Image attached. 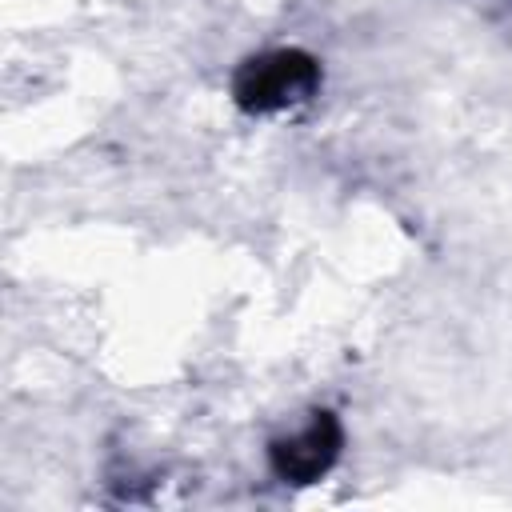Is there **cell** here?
I'll list each match as a JSON object with an SVG mask.
<instances>
[{
    "instance_id": "1",
    "label": "cell",
    "mask_w": 512,
    "mask_h": 512,
    "mask_svg": "<svg viewBox=\"0 0 512 512\" xmlns=\"http://www.w3.org/2000/svg\"><path fill=\"white\" fill-rule=\"evenodd\" d=\"M308 84V72L296 64V60H288V56H276V60H264L256 72H252V88H248V96L264 108V104H284V100H292V92H300Z\"/></svg>"
}]
</instances>
